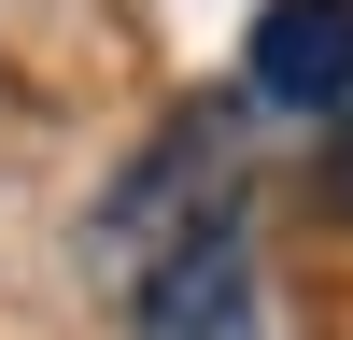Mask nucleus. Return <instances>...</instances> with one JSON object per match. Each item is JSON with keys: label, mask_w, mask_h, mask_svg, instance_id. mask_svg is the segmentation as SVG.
<instances>
[{"label": "nucleus", "mask_w": 353, "mask_h": 340, "mask_svg": "<svg viewBox=\"0 0 353 340\" xmlns=\"http://www.w3.org/2000/svg\"><path fill=\"white\" fill-rule=\"evenodd\" d=\"M241 198H254V156H241V100H198V113H170V128L141 142V170L99 198L85 255H99L113 283H141V270H170V255L226 241V227H241Z\"/></svg>", "instance_id": "nucleus-1"}, {"label": "nucleus", "mask_w": 353, "mask_h": 340, "mask_svg": "<svg viewBox=\"0 0 353 340\" xmlns=\"http://www.w3.org/2000/svg\"><path fill=\"white\" fill-rule=\"evenodd\" d=\"M128 326L141 340H269V298H254V227L170 255V270L128 283Z\"/></svg>", "instance_id": "nucleus-2"}, {"label": "nucleus", "mask_w": 353, "mask_h": 340, "mask_svg": "<svg viewBox=\"0 0 353 340\" xmlns=\"http://www.w3.org/2000/svg\"><path fill=\"white\" fill-rule=\"evenodd\" d=\"M254 100L269 113H353V0H269L254 15Z\"/></svg>", "instance_id": "nucleus-3"}, {"label": "nucleus", "mask_w": 353, "mask_h": 340, "mask_svg": "<svg viewBox=\"0 0 353 340\" xmlns=\"http://www.w3.org/2000/svg\"><path fill=\"white\" fill-rule=\"evenodd\" d=\"M311 198H325V213L353 227V113H339V142H325V156H311Z\"/></svg>", "instance_id": "nucleus-4"}]
</instances>
